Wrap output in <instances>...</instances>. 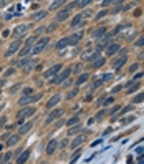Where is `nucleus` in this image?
<instances>
[{
  "label": "nucleus",
  "mask_w": 144,
  "mask_h": 164,
  "mask_svg": "<svg viewBox=\"0 0 144 164\" xmlns=\"http://www.w3.org/2000/svg\"><path fill=\"white\" fill-rule=\"evenodd\" d=\"M71 71H73V70H71V68L68 67L66 70H63V71H61V73L58 75V76H55V78H53V80H51V83H53V85H61V83L65 81V78H68L70 75H71Z\"/></svg>",
  "instance_id": "nucleus-1"
},
{
  "label": "nucleus",
  "mask_w": 144,
  "mask_h": 164,
  "mask_svg": "<svg viewBox=\"0 0 144 164\" xmlns=\"http://www.w3.org/2000/svg\"><path fill=\"white\" fill-rule=\"evenodd\" d=\"M47 43H48V38H41V40H38V41L35 43V47L32 48V53H33V55H37V53H40L41 50L45 48V45H47Z\"/></svg>",
  "instance_id": "nucleus-2"
},
{
  "label": "nucleus",
  "mask_w": 144,
  "mask_h": 164,
  "mask_svg": "<svg viewBox=\"0 0 144 164\" xmlns=\"http://www.w3.org/2000/svg\"><path fill=\"white\" fill-rule=\"evenodd\" d=\"M20 43H22L20 40H15V41H12V43H10V48L7 50V53H5V57H12L13 53H17V51L20 50Z\"/></svg>",
  "instance_id": "nucleus-3"
},
{
  "label": "nucleus",
  "mask_w": 144,
  "mask_h": 164,
  "mask_svg": "<svg viewBox=\"0 0 144 164\" xmlns=\"http://www.w3.org/2000/svg\"><path fill=\"white\" fill-rule=\"evenodd\" d=\"M27 25H18V27H15L13 28V37H15V40H20V37H23L25 33H27Z\"/></svg>",
  "instance_id": "nucleus-4"
},
{
  "label": "nucleus",
  "mask_w": 144,
  "mask_h": 164,
  "mask_svg": "<svg viewBox=\"0 0 144 164\" xmlns=\"http://www.w3.org/2000/svg\"><path fill=\"white\" fill-rule=\"evenodd\" d=\"M33 113H35V108H33V106H27V108H23V109H20L18 118H20V119H23V118H28V116H32Z\"/></svg>",
  "instance_id": "nucleus-5"
},
{
  "label": "nucleus",
  "mask_w": 144,
  "mask_h": 164,
  "mask_svg": "<svg viewBox=\"0 0 144 164\" xmlns=\"http://www.w3.org/2000/svg\"><path fill=\"white\" fill-rule=\"evenodd\" d=\"M61 113H63L61 109H53V113H50V115H48L47 121H45V124H50V123H53L55 119H58V118L61 116Z\"/></svg>",
  "instance_id": "nucleus-6"
},
{
  "label": "nucleus",
  "mask_w": 144,
  "mask_h": 164,
  "mask_svg": "<svg viewBox=\"0 0 144 164\" xmlns=\"http://www.w3.org/2000/svg\"><path fill=\"white\" fill-rule=\"evenodd\" d=\"M40 99V95H32V96H22L20 98V105H28V103H33V101H37Z\"/></svg>",
  "instance_id": "nucleus-7"
},
{
  "label": "nucleus",
  "mask_w": 144,
  "mask_h": 164,
  "mask_svg": "<svg viewBox=\"0 0 144 164\" xmlns=\"http://www.w3.org/2000/svg\"><path fill=\"white\" fill-rule=\"evenodd\" d=\"M81 37H83V32H78V33H73L71 37H68V45H76L78 41L81 40Z\"/></svg>",
  "instance_id": "nucleus-8"
},
{
  "label": "nucleus",
  "mask_w": 144,
  "mask_h": 164,
  "mask_svg": "<svg viewBox=\"0 0 144 164\" xmlns=\"http://www.w3.org/2000/svg\"><path fill=\"white\" fill-rule=\"evenodd\" d=\"M60 70H61V65H55V67H53V68H50V70H48L47 73H43V76H45V78L57 76V75H58V71H60Z\"/></svg>",
  "instance_id": "nucleus-9"
},
{
  "label": "nucleus",
  "mask_w": 144,
  "mask_h": 164,
  "mask_svg": "<svg viewBox=\"0 0 144 164\" xmlns=\"http://www.w3.org/2000/svg\"><path fill=\"white\" fill-rule=\"evenodd\" d=\"M28 157H30V149H25V151H22V154L17 157V163H18V164L27 163V161H28Z\"/></svg>",
  "instance_id": "nucleus-10"
},
{
  "label": "nucleus",
  "mask_w": 144,
  "mask_h": 164,
  "mask_svg": "<svg viewBox=\"0 0 144 164\" xmlns=\"http://www.w3.org/2000/svg\"><path fill=\"white\" fill-rule=\"evenodd\" d=\"M99 58V53L98 51H86L85 55H83V60L85 61H91V60H98Z\"/></svg>",
  "instance_id": "nucleus-11"
},
{
  "label": "nucleus",
  "mask_w": 144,
  "mask_h": 164,
  "mask_svg": "<svg viewBox=\"0 0 144 164\" xmlns=\"http://www.w3.org/2000/svg\"><path fill=\"white\" fill-rule=\"evenodd\" d=\"M32 126H33V123H32V121H27V123H23V124L18 128V134H25V133H28L30 129H32Z\"/></svg>",
  "instance_id": "nucleus-12"
},
{
  "label": "nucleus",
  "mask_w": 144,
  "mask_h": 164,
  "mask_svg": "<svg viewBox=\"0 0 144 164\" xmlns=\"http://www.w3.org/2000/svg\"><path fill=\"white\" fill-rule=\"evenodd\" d=\"M57 146H58L57 139H51V141L47 144V154H53V153H55V149H57Z\"/></svg>",
  "instance_id": "nucleus-13"
},
{
  "label": "nucleus",
  "mask_w": 144,
  "mask_h": 164,
  "mask_svg": "<svg viewBox=\"0 0 144 164\" xmlns=\"http://www.w3.org/2000/svg\"><path fill=\"white\" fill-rule=\"evenodd\" d=\"M68 15H70V12H68L66 9H65V10H60V12H58V15H57V22H63V20H66Z\"/></svg>",
  "instance_id": "nucleus-14"
},
{
  "label": "nucleus",
  "mask_w": 144,
  "mask_h": 164,
  "mask_svg": "<svg viewBox=\"0 0 144 164\" xmlns=\"http://www.w3.org/2000/svg\"><path fill=\"white\" fill-rule=\"evenodd\" d=\"M60 99H61V96H60V95L51 96V98H50V101L47 103V106H48V108H53L55 105H58V103H60Z\"/></svg>",
  "instance_id": "nucleus-15"
},
{
  "label": "nucleus",
  "mask_w": 144,
  "mask_h": 164,
  "mask_svg": "<svg viewBox=\"0 0 144 164\" xmlns=\"http://www.w3.org/2000/svg\"><path fill=\"white\" fill-rule=\"evenodd\" d=\"M18 141H20V134H13V136H10L9 138V141H7V146H15V144H18Z\"/></svg>",
  "instance_id": "nucleus-16"
},
{
  "label": "nucleus",
  "mask_w": 144,
  "mask_h": 164,
  "mask_svg": "<svg viewBox=\"0 0 144 164\" xmlns=\"http://www.w3.org/2000/svg\"><path fill=\"white\" fill-rule=\"evenodd\" d=\"M105 33H106V28L105 27H101V28L95 30V32L91 33V37H93V38H101V37H105Z\"/></svg>",
  "instance_id": "nucleus-17"
},
{
  "label": "nucleus",
  "mask_w": 144,
  "mask_h": 164,
  "mask_svg": "<svg viewBox=\"0 0 144 164\" xmlns=\"http://www.w3.org/2000/svg\"><path fill=\"white\" fill-rule=\"evenodd\" d=\"M83 141H85V136H83V134L76 136V138L73 139V143H71V148H78L80 144H83Z\"/></svg>",
  "instance_id": "nucleus-18"
},
{
  "label": "nucleus",
  "mask_w": 144,
  "mask_h": 164,
  "mask_svg": "<svg viewBox=\"0 0 144 164\" xmlns=\"http://www.w3.org/2000/svg\"><path fill=\"white\" fill-rule=\"evenodd\" d=\"M118 50H119V45H118V43H111V45L108 47V51H106V53H108V55H114Z\"/></svg>",
  "instance_id": "nucleus-19"
},
{
  "label": "nucleus",
  "mask_w": 144,
  "mask_h": 164,
  "mask_svg": "<svg viewBox=\"0 0 144 164\" xmlns=\"http://www.w3.org/2000/svg\"><path fill=\"white\" fill-rule=\"evenodd\" d=\"M76 124H80V116H73L71 119L66 121V126H76Z\"/></svg>",
  "instance_id": "nucleus-20"
},
{
  "label": "nucleus",
  "mask_w": 144,
  "mask_h": 164,
  "mask_svg": "<svg viewBox=\"0 0 144 164\" xmlns=\"http://www.w3.org/2000/svg\"><path fill=\"white\" fill-rule=\"evenodd\" d=\"M124 63H126V57H121V58H118L114 63H113V67H114V68H121Z\"/></svg>",
  "instance_id": "nucleus-21"
},
{
  "label": "nucleus",
  "mask_w": 144,
  "mask_h": 164,
  "mask_svg": "<svg viewBox=\"0 0 144 164\" xmlns=\"http://www.w3.org/2000/svg\"><path fill=\"white\" fill-rule=\"evenodd\" d=\"M80 156H81V149H76V151H75V154L71 156V159H70V164H75L78 161V157H80Z\"/></svg>",
  "instance_id": "nucleus-22"
},
{
  "label": "nucleus",
  "mask_w": 144,
  "mask_h": 164,
  "mask_svg": "<svg viewBox=\"0 0 144 164\" xmlns=\"http://www.w3.org/2000/svg\"><path fill=\"white\" fill-rule=\"evenodd\" d=\"M47 17V12H37L32 15V20H40V18H45Z\"/></svg>",
  "instance_id": "nucleus-23"
},
{
  "label": "nucleus",
  "mask_w": 144,
  "mask_h": 164,
  "mask_svg": "<svg viewBox=\"0 0 144 164\" xmlns=\"http://www.w3.org/2000/svg\"><path fill=\"white\" fill-rule=\"evenodd\" d=\"M80 131H81V124H76V126H73V128H70L68 134L73 136V134H76V133H80Z\"/></svg>",
  "instance_id": "nucleus-24"
},
{
  "label": "nucleus",
  "mask_w": 144,
  "mask_h": 164,
  "mask_svg": "<svg viewBox=\"0 0 144 164\" xmlns=\"http://www.w3.org/2000/svg\"><path fill=\"white\" fill-rule=\"evenodd\" d=\"M81 22H83V17H81V13H80V15H76V17L73 18V22H71V27H78Z\"/></svg>",
  "instance_id": "nucleus-25"
},
{
  "label": "nucleus",
  "mask_w": 144,
  "mask_h": 164,
  "mask_svg": "<svg viewBox=\"0 0 144 164\" xmlns=\"http://www.w3.org/2000/svg\"><path fill=\"white\" fill-rule=\"evenodd\" d=\"M66 45H68V40H66V38H61V40H60V41L57 43V48H58V50H61V48H65Z\"/></svg>",
  "instance_id": "nucleus-26"
},
{
  "label": "nucleus",
  "mask_w": 144,
  "mask_h": 164,
  "mask_svg": "<svg viewBox=\"0 0 144 164\" xmlns=\"http://www.w3.org/2000/svg\"><path fill=\"white\" fill-rule=\"evenodd\" d=\"M65 2H51V5H50V10H58L61 5H63Z\"/></svg>",
  "instance_id": "nucleus-27"
},
{
  "label": "nucleus",
  "mask_w": 144,
  "mask_h": 164,
  "mask_svg": "<svg viewBox=\"0 0 144 164\" xmlns=\"http://www.w3.org/2000/svg\"><path fill=\"white\" fill-rule=\"evenodd\" d=\"M86 80H88V73H83V75H81V76H78L76 83H78V85H83V83H85V81H86Z\"/></svg>",
  "instance_id": "nucleus-28"
},
{
  "label": "nucleus",
  "mask_w": 144,
  "mask_h": 164,
  "mask_svg": "<svg viewBox=\"0 0 144 164\" xmlns=\"http://www.w3.org/2000/svg\"><path fill=\"white\" fill-rule=\"evenodd\" d=\"M105 61H106L105 58H103V57H99V58H98V60L95 61V63H93V67H95V68H99L101 65H103V63H105Z\"/></svg>",
  "instance_id": "nucleus-29"
},
{
  "label": "nucleus",
  "mask_w": 144,
  "mask_h": 164,
  "mask_svg": "<svg viewBox=\"0 0 144 164\" xmlns=\"http://www.w3.org/2000/svg\"><path fill=\"white\" fill-rule=\"evenodd\" d=\"M30 51H32V48L25 45V48H22V50H20V55H22V57H25V55H28Z\"/></svg>",
  "instance_id": "nucleus-30"
},
{
  "label": "nucleus",
  "mask_w": 144,
  "mask_h": 164,
  "mask_svg": "<svg viewBox=\"0 0 144 164\" xmlns=\"http://www.w3.org/2000/svg\"><path fill=\"white\" fill-rule=\"evenodd\" d=\"M89 3H91L89 0H85V2H78V7H80V9H83V7H86V5H89Z\"/></svg>",
  "instance_id": "nucleus-31"
},
{
  "label": "nucleus",
  "mask_w": 144,
  "mask_h": 164,
  "mask_svg": "<svg viewBox=\"0 0 144 164\" xmlns=\"http://www.w3.org/2000/svg\"><path fill=\"white\" fill-rule=\"evenodd\" d=\"M99 85H101V80H96L95 83H93V85H91V91H93V90H96V88L99 86Z\"/></svg>",
  "instance_id": "nucleus-32"
},
{
  "label": "nucleus",
  "mask_w": 144,
  "mask_h": 164,
  "mask_svg": "<svg viewBox=\"0 0 144 164\" xmlns=\"http://www.w3.org/2000/svg\"><path fill=\"white\" fill-rule=\"evenodd\" d=\"M137 88H139V83H134V85H131V88H129L128 91H129V93H133V91H136Z\"/></svg>",
  "instance_id": "nucleus-33"
},
{
  "label": "nucleus",
  "mask_w": 144,
  "mask_h": 164,
  "mask_svg": "<svg viewBox=\"0 0 144 164\" xmlns=\"http://www.w3.org/2000/svg\"><path fill=\"white\" fill-rule=\"evenodd\" d=\"M141 101H144V95H137L134 98V103H141Z\"/></svg>",
  "instance_id": "nucleus-34"
},
{
  "label": "nucleus",
  "mask_w": 144,
  "mask_h": 164,
  "mask_svg": "<svg viewBox=\"0 0 144 164\" xmlns=\"http://www.w3.org/2000/svg\"><path fill=\"white\" fill-rule=\"evenodd\" d=\"M105 15H106V10H101V12H99V13H98V15H96V20L103 18V17H105Z\"/></svg>",
  "instance_id": "nucleus-35"
},
{
  "label": "nucleus",
  "mask_w": 144,
  "mask_h": 164,
  "mask_svg": "<svg viewBox=\"0 0 144 164\" xmlns=\"http://www.w3.org/2000/svg\"><path fill=\"white\" fill-rule=\"evenodd\" d=\"M113 101H114V99H113V98L109 96V98H106L105 101H103V105H111V103H113Z\"/></svg>",
  "instance_id": "nucleus-36"
},
{
  "label": "nucleus",
  "mask_w": 144,
  "mask_h": 164,
  "mask_svg": "<svg viewBox=\"0 0 144 164\" xmlns=\"http://www.w3.org/2000/svg\"><path fill=\"white\" fill-rule=\"evenodd\" d=\"M13 73H15V68H9L7 73H5V76H10V75H13Z\"/></svg>",
  "instance_id": "nucleus-37"
},
{
  "label": "nucleus",
  "mask_w": 144,
  "mask_h": 164,
  "mask_svg": "<svg viewBox=\"0 0 144 164\" xmlns=\"http://www.w3.org/2000/svg\"><path fill=\"white\" fill-rule=\"evenodd\" d=\"M134 45H136V47H143V45H144V37H143L141 40H137V41H136Z\"/></svg>",
  "instance_id": "nucleus-38"
},
{
  "label": "nucleus",
  "mask_w": 144,
  "mask_h": 164,
  "mask_svg": "<svg viewBox=\"0 0 144 164\" xmlns=\"http://www.w3.org/2000/svg\"><path fill=\"white\" fill-rule=\"evenodd\" d=\"M131 109H133V106H126L124 109H123V111L119 113V115H126V113H128V111H131Z\"/></svg>",
  "instance_id": "nucleus-39"
},
{
  "label": "nucleus",
  "mask_w": 144,
  "mask_h": 164,
  "mask_svg": "<svg viewBox=\"0 0 144 164\" xmlns=\"http://www.w3.org/2000/svg\"><path fill=\"white\" fill-rule=\"evenodd\" d=\"M111 76H113L111 73H109V75H105V76H103V80H101V83H103V81H108V80H111Z\"/></svg>",
  "instance_id": "nucleus-40"
},
{
  "label": "nucleus",
  "mask_w": 144,
  "mask_h": 164,
  "mask_svg": "<svg viewBox=\"0 0 144 164\" xmlns=\"http://www.w3.org/2000/svg\"><path fill=\"white\" fill-rule=\"evenodd\" d=\"M70 85H71V80H66V81H63V86H65V88H70Z\"/></svg>",
  "instance_id": "nucleus-41"
},
{
  "label": "nucleus",
  "mask_w": 144,
  "mask_h": 164,
  "mask_svg": "<svg viewBox=\"0 0 144 164\" xmlns=\"http://www.w3.org/2000/svg\"><path fill=\"white\" fill-rule=\"evenodd\" d=\"M20 154H22V149H17V151H15V153H13V157H15V159H17V157H18Z\"/></svg>",
  "instance_id": "nucleus-42"
},
{
  "label": "nucleus",
  "mask_w": 144,
  "mask_h": 164,
  "mask_svg": "<svg viewBox=\"0 0 144 164\" xmlns=\"http://www.w3.org/2000/svg\"><path fill=\"white\" fill-rule=\"evenodd\" d=\"M136 70H137V65H131V67H129V73H133Z\"/></svg>",
  "instance_id": "nucleus-43"
},
{
  "label": "nucleus",
  "mask_w": 144,
  "mask_h": 164,
  "mask_svg": "<svg viewBox=\"0 0 144 164\" xmlns=\"http://www.w3.org/2000/svg\"><path fill=\"white\" fill-rule=\"evenodd\" d=\"M78 93V90H73V91H70V95H68V98H73L75 95Z\"/></svg>",
  "instance_id": "nucleus-44"
},
{
  "label": "nucleus",
  "mask_w": 144,
  "mask_h": 164,
  "mask_svg": "<svg viewBox=\"0 0 144 164\" xmlns=\"http://www.w3.org/2000/svg\"><path fill=\"white\" fill-rule=\"evenodd\" d=\"M66 144H68V141H66V138H65V139H63V141L60 143V148H65Z\"/></svg>",
  "instance_id": "nucleus-45"
},
{
  "label": "nucleus",
  "mask_w": 144,
  "mask_h": 164,
  "mask_svg": "<svg viewBox=\"0 0 144 164\" xmlns=\"http://www.w3.org/2000/svg\"><path fill=\"white\" fill-rule=\"evenodd\" d=\"M18 86H20V85H15V86L12 88V90H10V91H12V93H15V91H17V90H18Z\"/></svg>",
  "instance_id": "nucleus-46"
},
{
  "label": "nucleus",
  "mask_w": 144,
  "mask_h": 164,
  "mask_svg": "<svg viewBox=\"0 0 144 164\" xmlns=\"http://www.w3.org/2000/svg\"><path fill=\"white\" fill-rule=\"evenodd\" d=\"M143 75H144V73H143V71H141V73H137V75H136V76H134V80H139V78H141V76H143Z\"/></svg>",
  "instance_id": "nucleus-47"
},
{
  "label": "nucleus",
  "mask_w": 144,
  "mask_h": 164,
  "mask_svg": "<svg viewBox=\"0 0 144 164\" xmlns=\"http://www.w3.org/2000/svg\"><path fill=\"white\" fill-rule=\"evenodd\" d=\"M0 164H5V163H3V156H2V154H0Z\"/></svg>",
  "instance_id": "nucleus-48"
},
{
  "label": "nucleus",
  "mask_w": 144,
  "mask_h": 164,
  "mask_svg": "<svg viewBox=\"0 0 144 164\" xmlns=\"http://www.w3.org/2000/svg\"><path fill=\"white\" fill-rule=\"evenodd\" d=\"M3 83H5V81H3V80H2V81H0V88L3 86Z\"/></svg>",
  "instance_id": "nucleus-49"
},
{
  "label": "nucleus",
  "mask_w": 144,
  "mask_h": 164,
  "mask_svg": "<svg viewBox=\"0 0 144 164\" xmlns=\"http://www.w3.org/2000/svg\"><path fill=\"white\" fill-rule=\"evenodd\" d=\"M0 151H2V144H0Z\"/></svg>",
  "instance_id": "nucleus-50"
},
{
  "label": "nucleus",
  "mask_w": 144,
  "mask_h": 164,
  "mask_svg": "<svg viewBox=\"0 0 144 164\" xmlns=\"http://www.w3.org/2000/svg\"><path fill=\"white\" fill-rule=\"evenodd\" d=\"M0 71H2V67H0Z\"/></svg>",
  "instance_id": "nucleus-51"
},
{
  "label": "nucleus",
  "mask_w": 144,
  "mask_h": 164,
  "mask_svg": "<svg viewBox=\"0 0 144 164\" xmlns=\"http://www.w3.org/2000/svg\"><path fill=\"white\" fill-rule=\"evenodd\" d=\"M5 164H10V163H5Z\"/></svg>",
  "instance_id": "nucleus-52"
}]
</instances>
